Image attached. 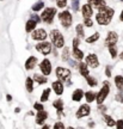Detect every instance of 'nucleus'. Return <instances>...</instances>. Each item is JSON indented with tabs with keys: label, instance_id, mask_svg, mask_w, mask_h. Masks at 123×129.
Instances as JSON below:
<instances>
[{
	"label": "nucleus",
	"instance_id": "1",
	"mask_svg": "<svg viewBox=\"0 0 123 129\" xmlns=\"http://www.w3.org/2000/svg\"><path fill=\"white\" fill-rule=\"evenodd\" d=\"M99 12L97 13V22L98 24L100 25H108V24L111 22V19H112V16H114V10L111 9V7H108V6H104V7H102L100 10H98Z\"/></svg>",
	"mask_w": 123,
	"mask_h": 129
},
{
	"label": "nucleus",
	"instance_id": "2",
	"mask_svg": "<svg viewBox=\"0 0 123 129\" xmlns=\"http://www.w3.org/2000/svg\"><path fill=\"white\" fill-rule=\"evenodd\" d=\"M50 40H51V43L56 48H61V47L65 46V38L59 30H53L50 32Z\"/></svg>",
	"mask_w": 123,
	"mask_h": 129
},
{
	"label": "nucleus",
	"instance_id": "3",
	"mask_svg": "<svg viewBox=\"0 0 123 129\" xmlns=\"http://www.w3.org/2000/svg\"><path fill=\"white\" fill-rule=\"evenodd\" d=\"M59 19H60V23L62 24L64 28H69L72 25V14L69 13V11H64L59 14Z\"/></svg>",
	"mask_w": 123,
	"mask_h": 129
},
{
	"label": "nucleus",
	"instance_id": "4",
	"mask_svg": "<svg viewBox=\"0 0 123 129\" xmlns=\"http://www.w3.org/2000/svg\"><path fill=\"white\" fill-rule=\"evenodd\" d=\"M104 86L100 88V91L98 92V94H97L96 99L97 102H98V104H102L103 102H104V99L108 97V94H109V91H110V87H109V83L108 81H104Z\"/></svg>",
	"mask_w": 123,
	"mask_h": 129
},
{
	"label": "nucleus",
	"instance_id": "5",
	"mask_svg": "<svg viewBox=\"0 0 123 129\" xmlns=\"http://www.w3.org/2000/svg\"><path fill=\"white\" fill-rule=\"evenodd\" d=\"M55 13H56V9H54V7H49V9H46L44 11H43L41 18H42L43 22L50 24L51 22H53V19H54Z\"/></svg>",
	"mask_w": 123,
	"mask_h": 129
},
{
	"label": "nucleus",
	"instance_id": "6",
	"mask_svg": "<svg viewBox=\"0 0 123 129\" xmlns=\"http://www.w3.org/2000/svg\"><path fill=\"white\" fill-rule=\"evenodd\" d=\"M56 77L60 80H62V81H69V79H71V72L67 68L57 67L56 68Z\"/></svg>",
	"mask_w": 123,
	"mask_h": 129
},
{
	"label": "nucleus",
	"instance_id": "7",
	"mask_svg": "<svg viewBox=\"0 0 123 129\" xmlns=\"http://www.w3.org/2000/svg\"><path fill=\"white\" fill-rule=\"evenodd\" d=\"M36 49L38 51H41L43 55H48L50 51H51V46H50V43H48V42H42V43H38L36 46Z\"/></svg>",
	"mask_w": 123,
	"mask_h": 129
},
{
	"label": "nucleus",
	"instance_id": "8",
	"mask_svg": "<svg viewBox=\"0 0 123 129\" xmlns=\"http://www.w3.org/2000/svg\"><path fill=\"white\" fill-rule=\"evenodd\" d=\"M117 40H118V36L117 34L114 31H110L106 36V40H105V43L108 44V47H114L116 43H117Z\"/></svg>",
	"mask_w": 123,
	"mask_h": 129
},
{
	"label": "nucleus",
	"instance_id": "9",
	"mask_svg": "<svg viewBox=\"0 0 123 129\" xmlns=\"http://www.w3.org/2000/svg\"><path fill=\"white\" fill-rule=\"evenodd\" d=\"M40 67H41L42 73L44 74V75H49L50 72H51V63H50V61L48 59H44V60L42 61Z\"/></svg>",
	"mask_w": 123,
	"mask_h": 129
},
{
	"label": "nucleus",
	"instance_id": "10",
	"mask_svg": "<svg viewBox=\"0 0 123 129\" xmlns=\"http://www.w3.org/2000/svg\"><path fill=\"white\" fill-rule=\"evenodd\" d=\"M32 38L34 40H37V41H44L47 38V32L43 30V29H38V30H35L32 32Z\"/></svg>",
	"mask_w": 123,
	"mask_h": 129
},
{
	"label": "nucleus",
	"instance_id": "11",
	"mask_svg": "<svg viewBox=\"0 0 123 129\" xmlns=\"http://www.w3.org/2000/svg\"><path fill=\"white\" fill-rule=\"evenodd\" d=\"M86 63L88 66H91L92 68H96V67H98V64H99V61H98V57L95 54H90L86 57Z\"/></svg>",
	"mask_w": 123,
	"mask_h": 129
},
{
	"label": "nucleus",
	"instance_id": "12",
	"mask_svg": "<svg viewBox=\"0 0 123 129\" xmlns=\"http://www.w3.org/2000/svg\"><path fill=\"white\" fill-rule=\"evenodd\" d=\"M90 111H91V108L87 105V104H84V105H81L80 106V109L78 110L77 117L78 118H81V117H84V116H87L88 114H90Z\"/></svg>",
	"mask_w": 123,
	"mask_h": 129
},
{
	"label": "nucleus",
	"instance_id": "13",
	"mask_svg": "<svg viewBox=\"0 0 123 129\" xmlns=\"http://www.w3.org/2000/svg\"><path fill=\"white\" fill-rule=\"evenodd\" d=\"M87 3L91 5L92 7H96V9H98V10H100L102 7L106 6L105 0H87Z\"/></svg>",
	"mask_w": 123,
	"mask_h": 129
},
{
	"label": "nucleus",
	"instance_id": "14",
	"mask_svg": "<svg viewBox=\"0 0 123 129\" xmlns=\"http://www.w3.org/2000/svg\"><path fill=\"white\" fill-rule=\"evenodd\" d=\"M81 12H82V16H84V18H90L93 13V11H92V6L90 4H86L82 6L81 9Z\"/></svg>",
	"mask_w": 123,
	"mask_h": 129
},
{
	"label": "nucleus",
	"instance_id": "15",
	"mask_svg": "<svg viewBox=\"0 0 123 129\" xmlns=\"http://www.w3.org/2000/svg\"><path fill=\"white\" fill-rule=\"evenodd\" d=\"M53 88H54L55 93L57 94V96H60V94H62V92H64V84L61 83V80H57V81H55V83H53Z\"/></svg>",
	"mask_w": 123,
	"mask_h": 129
},
{
	"label": "nucleus",
	"instance_id": "16",
	"mask_svg": "<svg viewBox=\"0 0 123 129\" xmlns=\"http://www.w3.org/2000/svg\"><path fill=\"white\" fill-rule=\"evenodd\" d=\"M47 117H48V114H47L44 110L38 111V112H37V116H36V123L37 124H42V123L47 120Z\"/></svg>",
	"mask_w": 123,
	"mask_h": 129
},
{
	"label": "nucleus",
	"instance_id": "17",
	"mask_svg": "<svg viewBox=\"0 0 123 129\" xmlns=\"http://www.w3.org/2000/svg\"><path fill=\"white\" fill-rule=\"evenodd\" d=\"M36 63H37L36 57H35V56H30V57L26 60V62H25V68L26 69H32L35 66H36Z\"/></svg>",
	"mask_w": 123,
	"mask_h": 129
},
{
	"label": "nucleus",
	"instance_id": "18",
	"mask_svg": "<svg viewBox=\"0 0 123 129\" xmlns=\"http://www.w3.org/2000/svg\"><path fill=\"white\" fill-rule=\"evenodd\" d=\"M82 96H84V91L82 90H80V88H78V90H75L73 92V96H72V99H73L74 102H80L81 101Z\"/></svg>",
	"mask_w": 123,
	"mask_h": 129
},
{
	"label": "nucleus",
	"instance_id": "19",
	"mask_svg": "<svg viewBox=\"0 0 123 129\" xmlns=\"http://www.w3.org/2000/svg\"><path fill=\"white\" fill-rule=\"evenodd\" d=\"M37 22H35L34 19H30L29 22L26 23V26H25V30H26V32H31L34 29H35V26H36Z\"/></svg>",
	"mask_w": 123,
	"mask_h": 129
},
{
	"label": "nucleus",
	"instance_id": "20",
	"mask_svg": "<svg viewBox=\"0 0 123 129\" xmlns=\"http://www.w3.org/2000/svg\"><path fill=\"white\" fill-rule=\"evenodd\" d=\"M115 84H116V86L118 90H122L123 88V77L122 75H117L116 78H115Z\"/></svg>",
	"mask_w": 123,
	"mask_h": 129
},
{
	"label": "nucleus",
	"instance_id": "21",
	"mask_svg": "<svg viewBox=\"0 0 123 129\" xmlns=\"http://www.w3.org/2000/svg\"><path fill=\"white\" fill-rule=\"evenodd\" d=\"M73 55L78 60H82L84 59V53L81 50H79L78 48H73Z\"/></svg>",
	"mask_w": 123,
	"mask_h": 129
},
{
	"label": "nucleus",
	"instance_id": "22",
	"mask_svg": "<svg viewBox=\"0 0 123 129\" xmlns=\"http://www.w3.org/2000/svg\"><path fill=\"white\" fill-rule=\"evenodd\" d=\"M79 69H80V73H81L84 77H87V75H88V68H87L86 63H80L79 64Z\"/></svg>",
	"mask_w": 123,
	"mask_h": 129
},
{
	"label": "nucleus",
	"instance_id": "23",
	"mask_svg": "<svg viewBox=\"0 0 123 129\" xmlns=\"http://www.w3.org/2000/svg\"><path fill=\"white\" fill-rule=\"evenodd\" d=\"M85 98H86L87 103H91V102L95 101V98H96V93L92 92V91H88V92L85 93Z\"/></svg>",
	"mask_w": 123,
	"mask_h": 129
},
{
	"label": "nucleus",
	"instance_id": "24",
	"mask_svg": "<svg viewBox=\"0 0 123 129\" xmlns=\"http://www.w3.org/2000/svg\"><path fill=\"white\" fill-rule=\"evenodd\" d=\"M53 105L57 109V111H59V112L64 110V102L61 101V99H56V101L53 103Z\"/></svg>",
	"mask_w": 123,
	"mask_h": 129
},
{
	"label": "nucleus",
	"instance_id": "25",
	"mask_svg": "<svg viewBox=\"0 0 123 129\" xmlns=\"http://www.w3.org/2000/svg\"><path fill=\"white\" fill-rule=\"evenodd\" d=\"M34 80H36L38 84H46L47 83V78L44 75H40V74H35Z\"/></svg>",
	"mask_w": 123,
	"mask_h": 129
},
{
	"label": "nucleus",
	"instance_id": "26",
	"mask_svg": "<svg viewBox=\"0 0 123 129\" xmlns=\"http://www.w3.org/2000/svg\"><path fill=\"white\" fill-rule=\"evenodd\" d=\"M26 90L29 92H32V91H34V79L26 78Z\"/></svg>",
	"mask_w": 123,
	"mask_h": 129
},
{
	"label": "nucleus",
	"instance_id": "27",
	"mask_svg": "<svg viewBox=\"0 0 123 129\" xmlns=\"http://www.w3.org/2000/svg\"><path fill=\"white\" fill-rule=\"evenodd\" d=\"M43 7H44V3H43V1H37L36 4L32 5V10H34L35 12H37V11L42 10Z\"/></svg>",
	"mask_w": 123,
	"mask_h": 129
},
{
	"label": "nucleus",
	"instance_id": "28",
	"mask_svg": "<svg viewBox=\"0 0 123 129\" xmlns=\"http://www.w3.org/2000/svg\"><path fill=\"white\" fill-rule=\"evenodd\" d=\"M98 38H99V34H98V32H96V34H93V35H92V36H90L88 38H86V42H87V43H93V42H96Z\"/></svg>",
	"mask_w": 123,
	"mask_h": 129
},
{
	"label": "nucleus",
	"instance_id": "29",
	"mask_svg": "<svg viewBox=\"0 0 123 129\" xmlns=\"http://www.w3.org/2000/svg\"><path fill=\"white\" fill-rule=\"evenodd\" d=\"M50 94V88H46L44 91H43V94L41 96V102H46L48 101V97Z\"/></svg>",
	"mask_w": 123,
	"mask_h": 129
},
{
	"label": "nucleus",
	"instance_id": "30",
	"mask_svg": "<svg viewBox=\"0 0 123 129\" xmlns=\"http://www.w3.org/2000/svg\"><path fill=\"white\" fill-rule=\"evenodd\" d=\"M75 31H77L79 37H84V26H82L81 24H78L77 28H75Z\"/></svg>",
	"mask_w": 123,
	"mask_h": 129
},
{
	"label": "nucleus",
	"instance_id": "31",
	"mask_svg": "<svg viewBox=\"0 0 123 129\" xmlns=\"http://www.w3.org/2000/svg\"><path fill=\"white\" fill-rule=\"evenodd\" d=\"M105 121H106V124L109 125V127H114V125L116 124V122L112 120V117H111V116L105 115Z\"/></svg>",
	"mask_w": 123,
	"mask_h": 129
},
{
	"label": "nucleus",
	"instance_id": "32",
	"mask_svg": "<svg viewBox=\"0 0 123 129\" xmlns=\"http://www.w3.org/2000/svg\"><path fill=\"white\" fill-rule=\"evenodd\" d=\"M69 59V49L68 48H65L64 51H62V60L67 61Z\"/></svg>",
	"mask_w": 123,
	"mask_h": 129
},
{
	"label": "nucleus",
	"instance_id": "33",
	"mask_svg": "<svg viewBox=\"0 0 123 129\" xmlns=\"http://www.w3.org/2000/svg\"><path fill=\"white\" fill-rule=\"evenodd\" d=\"M86 80H87V83H88V85H90V86H96V85H97L96 79L92 78V77H90V75H87V77H86Z\"/></svg>",
	"mask_w": 123,
	"mask_h": 129
},
{
	"label": "nucleus",
	"instance_id": "34",
	"mask_svg": "<svg viewBox=\"0 0 123 129\" xmlns=\"http://www.w3.org/2000/svg\"><path fill=\"white\" fill-rule=\"evenodd\" d=\"M79 4H80V0H72V7L74 11L79 10Z\"/></svg>",
	"mask_w": 123,
	"mask_h": 129
},
{
	"label": "nucleus",
	"instance_id": "35",
	"mask_svg": "<svg viewBox=\"0 0 123 129\" xmlns=\"http://www.w3.org/2000/svg\"><path fill=\"white\" fill-rule=\"evenodd\" d=\"M67 4V0H56V5L59 7H65Z\"/></svg>",
	"mask_w": 123,
	"mask_h": 129
},
{
	"label": "nucleus",
	"instance_id": "36",
	"mask_svg": "<svg viewBox=\"0 0 123 129\" xmlns=\"http://www.w3.org/2000/svg\"><path fill=\"white\" fill-rule=\"evenodd\" d=\"M109 51H110V54H111L112 57H116V55H117V50L115 49L114 47H109Z\"/></svg>",
	"mask_w": 123,
	"mask_h": 129
},
{
	"label": "nucleus",
	"instance_id": "37",
	"mask_svg": "<svg viewBox=\"0 0 123 129\" xmlns=\"http://www.w3.org/2000/svg\"><path fill=\"white\" fill-rule=\"evenodd\" d=\"M85 25H86V26H88V28H91L92 25H93L91 18H85Z\"/></svg>",
	"mask_w": 123,
	"mask_h": 129
},
{
	"label": "nucleus",
	"instance_id": "38",
	"mask_svg": "<svg viewBox=\"0 0 123 129\" xmlns=\"http://www.w3.org/2000/svg\"><path fill=\"white\" fill-rule=\"evenodd\" d=\"M31 19H34V20H35V22H37V23H40L42 18H41V17H38L37 14H32V16H31Z\"/></svg>",
	"mask_w": 123,
	"mask_h": 129
},
{
	"label": "nucleus",
	"instance_id": "39",
	"mask_svg": "<svg viewBox=\"0 0 123 129\" xmlns=\"http://www.w3.org/2000/svg\"><path fill=\"white\" fill-rule=\"evenodd\" d=\"M116 99H117V102L123 103V93H117L116 94Z\"/></svg>",
	"mask_w": 123,
	"mask_h": 129
},
{
	"label": "nucleus",
	"instance_id": "40",
	"mask_svg": "<svg viewBox=\"0 0 123 129\" xmlns=\"http://www.w3.org/2000/svg\"><path fill=\"white\" fill-rule=\"evenodd\" d=\"M34 108H35L36 110H38V111L43 110V105H42V104H40V103H36V104L34 105Z\"/></svg>",
	"mask_w": 123,
	"mask_h": 129
},
{
	"label": "nucleus",
	"instance_id": "41",
	"mask_svg": "<svg viewBox=\"0 0 123 129\" xmlns=\"http://www.w3.org/2000/svg\"><path fill=\"white\" fill-rule=\"evenodd\" d=\"M54 128H55V129H64V128H65V125L62 124L61 122H57V123H56V124L54 125Z\"/></svg>",
	"mask_w": 123,
	"mask_h": 129
},
{
	"label": "nucleus",
	"instance_id": "42",
	"mask_svg": "<svg viewBox=\"0 0 123 129\" xmlns=\"http://www.w3.org/2000/svg\"><path fill=\"white\" fill-rule=\"evenodd\" d=\"M116 125H117V128H118V129H122V128H123V120L117 121V123H116Z\"/></svg>",
	"mask_w": 123,
	"mask_h": 129
},
{
	"label": "nucleus",
	"instance_id": "43",
	"mask_svg": "<svg viewBox=\"0 0 123 129\" xmlns=\"http://www.w3.org/2000/svg\"><path fill=\"white\" fill-rule=\"evenodd\" d=\"M79 46V38H74L73 40V48H78Z\"/></svg>",
	"mask_w": 123,
	"mask_h": 129
},
{
	"label": "nucleus",
	"instance_id": "44",
	"mask_svg": "<svg viewBox=\"0 0 123 129\" xmlns=\"http://www.w3.org/2000/svg\"><path fill=\"white\" fill-rule=\"evenodd\" d=\"M105 75H106V77H110V75H111V69H110V67H106V68H105Z\"/></svg>",
	"mask_w": 123,
	"mask_h": 129
},
{
	"label": "nucleus",
	"instance_id": "45",
	"mask_svg": "<svg viewBox=\"0 0 123 129\" xmlns=\"http://www.w3.org/2000/svg\"><path fill=\"white\" fill-rule=\"evenodd\" d=\"M6 99H7V102L12 101V97H11V94H7V96H6Z\"/></svg>",
	"mask_w": 123,
	"mask_h": 129
},
{
	"label": "nucleus",
	"instance_id": "46",
	"mask_svg": "<svg viewBox=\"0 0 123 129\" xmlns=\"http://www.w3.org/2000/svg\"><path fill=\"white\" fill-rule=\"evenodd\" d=\"M69 63L72 64V66H73V67H75V66H77V63H75V62H74V61H69Z\"/></svg>",
	"mask_w": 123,
	"mask_h": 129
},
{
	"label": "nucleus",
	"instance_id": "47",
	"mask_svg": "<svg viewBox=\"0 0 123 129\" xmlns=\"http://www.w3.org/2000/svg\"><path fill=\"white\" fill-rule=\"evenodd\" d=\"M119 19L123 22V11H122V13H121V17H119Z\"/></svg>",
	"mask_w": 123,
	"mask_h": 129
},
{
	"label": "nucleus",
	"instance_id": "48",
	"mask_svg": "<svg viewBox=\"0 0 123 129\" xmlns=\"http://www.w3.org/2000/svg\"><path fill=\"white\" fill-rule=\"evenodd\" d=\"M119 57H121V60H123V53H121V55H119Z\"/></svg>",
	"mask_w": 123,
	"mask_h": 129
},
{
	"label": "nucleus",
	"instance_id": "49",
	"mask_svg": "<svg viewBox=\"0 0 123 129\" xmlns=\"http://www.w3.org/2000/svg\"><path fill=\"white\" fill-rule=\"evenodd\" d=\"M121 1H123V0H121Z\"/></svg>",
	"mask_w": 123,
	"mask_h": 129
}]
</instances>
